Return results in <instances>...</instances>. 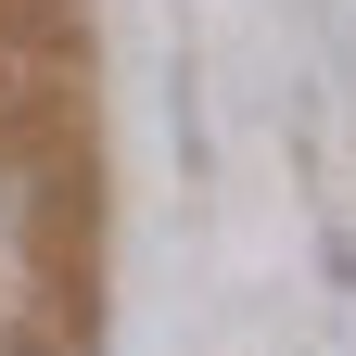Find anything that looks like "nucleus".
Segmentation results:
<instances>
[{"label": "nucleus", "instance_id": "nucleus-1", "mask_svg": "<svg viewBox=\"0 0 356 356\" xmlns=\"http://www.w3.org/2000/svg\"><path fill=\"white\" fill-rule=\"evenodd\" d=\"M38 254H51V191H38V165L0 153V305L38 280Z\"/></svg>", "mask_w": 356, "mask_h": 356}, {"label": "nucleus", "instance_id": "nucleus-2", "mask_svg": "<svg viewBox=\"0 0 356 356\" xmlns=\"http://www.w3.org/2000/svg\"><path fill=\"white\" fill-rule=\"evenodd\" d=\"M0 356H26V343H13V318H0Z\"/></svg>", "mask_w": 356, "mask_h": 356}]
</instances>
